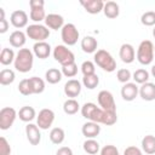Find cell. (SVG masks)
<instances>
[{"label": "cell", "instance_id": "obj_33", "mask_svg": "<svg viewBox=\"0 0 155 155\" xmlns=\"http://www.w3.org/2000/svg\"><path fill=\"white\" fill-rule=\"evenodd\" d=\"M16 79L15 71L12 69H2L0 71V84L2 86H7L11 85Z\"/></svg>", "mask_w": 155, "mask_h": 155}, {"label": "cell", "instance_id": "obj_13", "mask_svg": "<svg viewBox=\"0 0 155 155\" xmlns=\"http://www.w3.org/2000/svg\"><path fill=\"white\" fill-rule=\"evenodd\" d=\"M10 22L15 28L22 29V28L27 27V24H28V15L23 10H16L11 13Z\"/></svg>", "mask_w": 155, "mask_h": 155}, {"label": "cell", "instance_id": "obj_15", "mask_svg": "<svg viewBox=\"0 0 155 155\" xmlns=\"http://www.w3.org/2000/svg\"><path fill=\"white\" fill-rule=\"evenodd\" d=\"M25 136L31 145H38L41 142V132L39 126L35 124H28L25 126Z\"/></svg>", "mask_w": 155, "mask_h": 155}, {"label": "cell", "instance_id": "obj_19", "mask_svg": "<svg viewBox=\"0 0 155 155\" xmlns=\"http://www.w3.org/2000/svg\"><path fill=\"white\" fill-rule=\"evenodd\" d=\"M81 132H82V134L86 137V139L96 138V137L101 133V126H99V124H97V122L87 121V122H85V124L82 125Z\"/></svg>", "mask_w": 155, "mask_h": 155}, {"label": "cell", "instance_id": "obj_40", "mask_svg": "<svg viewBox=\"0 0 155 155\" xmlns=\"http://www.w3.org/2000/svg\"><path fill=\"white\" fill-rule=\"evenodd\" d=\"M18 91L23 96L31 94V91H30V87H29V80L28 79H23V80L19 81V84H18Z\"/></svg>", "mask_w": 155, "mask_h": 155}, {"label": "cell", "instance_id": "obj_29", "mask_svg": "<svg viewBox=\"0 0 155 155\" xmlns=\"http://www.w3.org/2000/svg\"><path fill=\"white\" fill-rule=\"evenodd\" d=\"M62 70L57 69V68H50L48 70H46L45 73V79L48 84L51 85H54V84H58L61 80H62Z\"/></svg>", "mask_w": 155, "mask_h": 155}, {"label": "cell", "instance_id": "obj_21", "mask_svg": "<svg viewBox=\"0 0 155 155\" xmlns=\"http://www.w3.org/2000/svg\"><path fill=\"white\" fill-rule=\"evenodd\" d=\"M139 96L143 101L147 102H151L155 99V84L153 82H145L143 85H140L139 87Z\"/></svg>", "mask_w": 155, "mask_h": 155}, {"label": "cell", "instance_id": "obj_49", "mask_svg": "<svg viewBox=\"0 0 155 155\" xmlns=\"http://www.w3.org/2000/svg\"><path fill=\"white\" fill-rule=\"evenodd\" d=\"M154 52H155V45H154Z\"/></svg>", "mask_w": 155, "mask_h": 155}, {"label": "cell", "instance_id": "obj_10", "mask_svg": "<svg viewBox=\"0 0 155 155\" xmlns=\"http://www.w3.org/2000/svg\"><path fill=\"white\" fill-rule=\"evenodd\" d=\"M17 116H18V113L12 107L2 108L0 110V128L4 130V131L8 130L13 125Z\"/></svg>", "mask_w": 155, "mask_h": 155}, {"label": "cell", "instance_id": "obj_23", "mask_svg": "<svg viewBox=\"0 0 155 155\" xmlns=\"http://www.w3.org/2000/svg\"><path fill=\"white\" fill-rule=\"evenodd\" d=\"M80 46L85 53H96L98 47V41L93 36H85L84 39H81Z\"/></svg>", "mask_w": 155, "mask_h": 155}, {"label": "cell", "instance_id": "obj_27", "mask_svg": "<svg viewBox=\"0 0 155 155\" xmlns=\"http://www.w3.org/2000/svg\"><path fill=\"white\" fill-rule=\"evenodd\" d=\"M36 116V111L33 107H29V105H24L19 109L18 111V117L19 120H22L23 122H30L35 119Z\"/></svg>", "mask_w": 155, "mask_h": 155}, {"label": "cell", "instance_id": "obj_31", "mask_svg": "<svg viewBox=\"0 0 155 155\" xmlns=\"http://www.w3.org/2000/svg\"><path fill=\"white\" fill-rule=\"evenodd\" d=\"M15 58H16V54H15V51L12 48L4 47L1 50V53H0V63L2 65H10L11 63H15Z\"/></svg>", "mask_w": 155, "mask_h": 155}, {"label": "cell", "instance_id": "obj_6", "mask_svg": "<svg viewBox=\"0 0 155 155\" xmlns=\"http://www.w3.org/2000/svg\"><path fill=\"white\" fill-rule=\"evenodd\" d=\"M52 54H53V58H54L62 67L75 62V56H74L73 51L69 50L65 45H57V46L53 48Z\"/></svg>", "mask_w": 155, "mask_h": 155}, {"label": "cell", "instance_id": "obj_8", "mask_svg": "<svg viewBox=\"0 0 155 155\" xmlns=\"http://www.w3.org/2000/svg\"><path fill=\"white\" fill-rule=\"evenodd\" d=\"M97 101H98V105L104 111L116 113V104H115V101H114L111 92H109L107 90H102L97 96Z\"/></svg>", "mask_w": 155, "mask_h": 155}, {"label": "cell", "instance_id": "obj_35", "mask_svg": "<svg viewBox=\"0 0 155 155\" xmlns=\"http://www.w3.org/2000/svg\"><path fill=\"white\" fill-rule=\"evenodd\" d=\"M99 84V78L97 74L86 75L82 78V85L88 90H94Z\"/></svg>", "mask_w": 155, "mask_h": 155}, {"label": "cell", "instance_id": "obj_9", "mask_svg": "<svg viewBox=\"0 0 155 155\" xmlns=\"http://www.w3.org/2000/svg\"><path fill=\"white\" fill-rule=\"evenodd\" d=\"M44 5H45V2L42 0H30L29 1V6H30L29 17L33 22L40 23L41 21H45L47 15L45 13Z\"/></svg>", "mask_w": 155, "mask_h": 155}, {"label": "cell", "instance_id": "obj_11", "mask_svg": "<svg viewBox=\"0 0 155 155\" xmlns=\"http://www.w3.org/2000/svg\"><path fill=\"white\" fill-rule=\"evenodd\" d=\"M54 121V113L52 109L44 108L39 111L36 116V125L40 130H48Z\"/></svg>", "mask_w": 155, "mask_h": 155}, {"label": "cell", "instance_id": "obj_38", "mask_svg": "<svg viewBox=\"0 0 155 155\" xmlns=\"http://www.w3.org/2000/svg\"><path fill=\"white\" fill-rule=\"evenodd\" d=\"M116 79H117V81H120L122 84H127L132 79V74H131V71L128 69L122 68V69H119L116 71Z\"/></svg>", "mask_w": 155, "mask_h": 155}, {"label": "cell", "instance_id": "obj_22", "mask_svg": "<svg viewBox=\"0 0 155 155\" xmlns=\"http://www.w3.org/2000/svg\"><path fill=\"white\" fill-rule=\"evenodd\" d=\"M8 41H10V45L12 47H16V48H22L27 41V34L23 33L22 30H15L10 34V38H8Z\"/></svg>", "mask_w": 155, "mask_h": 155}, {"label": "cell", "instance_id": "obj_45", "mask_svg": "<svg viewBox=\"0 0 155 155\" xmlns=\"http://www.w3.org/2000/svg\"><path fill=\"white\" fill-rule=\"evenodd\" d=\"M7 29H8V22H7V19L6 18L0 19V33L4 34V33L7 31Z\"/></svg>", "mask_w": 155, "mask_h": 155}, {"label": "cell", "instance_id": "obj_46", "mask_svg": "<svg viewBox=\"0 0 155 155\" xmlns=\"http://www.w3.org/2000/svg\"><path fill=\"white\" fill-rule=\"evenodd\" d=\"M5 18V11L2 7H0V19H4Z\"/></svg>", "mask_w": 155, "mask_h": 155}, {"label": "cell", "instance_id": "obj_25", "mask_svg": "<svg viewBox=\"0 0 155 155\" xmlns=\"http://www.w3.org/2000/svg\"><path fill=\"white\" fill-rule=\"evenodd\" d=\"M28 80H29V87H30L31 94H40L45 91V81L41 78L31 76Z\"/></svg>", "mask_w": 155, "mask_h": 155}, {"label": "cell", "instance_id": "obj_14", "mask_svg": "<svg viewBox=\"0 0 155 155\" xmlns=\"http://www.w3.org/2000/svg\"><path fill=\"white\" fill-rule=\"evenodd\" d=\"M81 88H82L81 82H80L79 80H76V79H70V80H68V81L64 84V87H63L65 96L69 97V98H75V97H78V96L81 93Z\"/></svg>", "mask_w": 155, "mask_h": 155}, {"label": "cell", "instance_id": "obj_32", "mask_svg": "<svg viewBox=\"0 0 155 155\" xmlns=\"http://www.w3.org/2000/svg\"><path fill=\"white\" fill-rule=\"evenodd\" d=\"M82 148L85 150L86 154L88 155H96L99 150H101V147H99V143L94 139V138H90V139H86L82 144Z\"/></svg>", "mask_w": 155, "mask_h": 155}, {"label": "cell", "instance_id": "obj_48", "mask_svg": "<svg viewBox=\"0 0 155 155\" xmlns=\"http://www.w3.org/2000/svg\"><path fill=\"white\" fill-rule=\"evenodd\" d=\"M153 36L155 38V27H154V29H153Z\"/></svg>", "mask_w": 155, "mask_h": 155}, {"label": "cell", "instance_id": "obj_37", "mask_svg": "<svg viewBox=\"0 0 155 155\" xmlns=\"http://www.w3.org/2000/svg\"><path fill=\"white\" fill-rule=\"evenodd\" d=\"M62 74L67 78H74L76 74H78V65L76 63H70V64H67V65H63L62 67Z\"/></svg>", "mask_w": 155, "mask_h": 155}, {"label": "cell", "instance_id": "obj_41", "mask_svg": "<svg viewBox=\"0 0 155 155\" xmlns=\"http://www.w3.org/2000/svg\"><path fill=\"white\" fill-rule=\"evenodd\" d=\"M0 155H11V147L5 137L0 138Z\"/></svg>", "mask_w": 155, "mask_h": 155}, {"label": "cell", "instance_id": "obj_30", "mask_svg": "<svg viewBox=\"0 0 155 155\" xmlns=\"http://www.w3.org/2000/svg\"><path fill=\"white\" fill-rule=\"evenodd\" d=\"M48 137H50V140L53 144H57L58 145V144H62L64 142V139H65V132L61 127H53L50 131Z\"/></svg>", "mask_w": 155, "mask_h": 155}, {"label": "cell", "instance_id": "obj_7", "mask_svg": "<svg viewBox=\"0 0 155 155\" xmlns=\"http://www.w3.org/2000/svg\"><path fill=\"white\" fill-rule=\"evenodd\" d=\"M80 36V33L78 30V28L75 27V24L73 23H67L64 24V27L61 29V38L62 41L67 45V46H73L78 42Z\"/></svg>", "mask_w": 155, "mask_h": 155}, {"label": "cell", "instance_id": "obj_1", "mask_svg": "<svg viewBox=\"0 0 155 155\" xmlns=\"http://www.w3.org/2000/svg\"><path fill=\"white\" fill-rule=\"evenodd\" d=\"M81 115L88 121L103 124L107 126H111V125L116 124V121H117L116 113L104 111L101 107H97V104H94L92 102H87L81 107Z\"/></svg>", "mask_w": 155, "mask_h": 155}, {"label": "cell", "instance_id": "obj_28", "mask_svg": "<svg viewBox=\"0 0 155 155\" xmlns=\"http://www.w3.org/2000/svg\"><path fill=\"white\" fill-rule=\"evenodd\" d=\"M79 110H81V107L79 104V102L75 98H68L64 103H63V111L67 115H74L76 114Z\"/></svg>", "mask_w": 155, "mask_h": 155}, {"label": "cell", "instance_id": "obj_34", "mask_svg": "<svg viewBox=\"0 0 155 155\" xmlns=\"http://www.w3.org/2000/svg\"><path fill=\"white\" fill-rule=\"evenodd\" d=\"M149 76H150L149 71L145 70V69H143V68L137 69V70L132 74V79L134 80L136 84H139V85H143V84L148 82V81H149Z\"/></svg>", "mask_w": 155, "mask_h": 155}, {"label": "cell", "instance_id": "obj_20", "mask_svg": "<svg viewBox=\"0 0 155 155\" xmlns=\"http://www.w3.org/2000/svg\"><path fill=\"white\" fill-rule=\"evenodd\" d=\"M33 53L40 59H45L51 54V46L46 41L41 42H35L33 46Z\"/></svg>", "mask_w": 155, "mask_h": 155}, {"label": "cell", "instance_id": "obj_43", "mask_svg": "<svg viewBox=\"0 0 155 155\" xmlns=\"http://www.w3.org/2000/svg\"><path fill=\"white\" fill-rule=\"evenodd\" d=\"M124 155H143V153L136 145H130L124 150Z\"/></svg>", "mask_w": 155, "mask_h": 155}, {"label": "cell", "instance_id": "obj_26", "mask_svg": "<svg viewBox=\"0 0 155 155\" xmlns=\"http://www.w3.org/2000/svg\"><path fill=\"white\" fill-rule=\"evenodd\" d=\"M140 145H142V150L145 154H148V155L155 154V136H153V134L144 136Z\"/></svg>", "mask_w": 155, "mask_h": 155}, {"label": "cell", "instance_id": "obj_18", "mask_svg": "<svg viewBox=\"0 0 155 155\" xmlns=\"http://www.w3.org/2000/svg\"><path fill=\"white\" fill-rule=\"evenodd\" d=\"M45 25L53 30L62 29L64 27V18L58 13H48L45 18Z\"/></svg>", "mask_w": 155, "mask_h": 155}, {"label": "cell", "instance_id": "obj_12", "mask_svg": "<svg viewBox=\"0 0 155 155\" xmlns=\"http://www.w3.org/2000/svg\"><path fill=\"white\" fill-rule=\"evenodd\" d=\"M139 94V87L136 82H127L124 84L121 87V97L126 102H132L136 99V97Z\"/></svg>", "mask_w": 155, "mask_h": 155}, {"label": "cell", "instance_id": "obj_3", "mask_svg": "<svg viewBox=\"0 0 155 155\" xmlns=\"http://www.w3.org/2000/svg\"><path fill=\"white\" fill-rule=\"evenodd\" d=\"M93 59L94 63L107 73H113L116 70V62L107 50H97Z\"/></svg>", "mask_w": 155, "mask_h": 155}, {"label": "cell", "instance_id": "obj_47", "mask_svg": "<svg viewBox=\"0 0 155 155\" xmlns=\"http://www.w3.org/2000/svg\"><path fill=\"white\" fill-rule=\"evenodd\" d=\"M150 73H151V75H153V76L155 78V64H154V65L151 67V70H150Z\"/></svg>", "mask_w": 155, "mask_h": 155}, {"label": "cell", "instance_id": "obj_24", "mask_svg": "<svg viewBox=\"0 0 155 155\" xmlns=\"http://www.w3.org/2000/svg\"><path fill=\"white\" fill-rule=\"evenodd\" d=\"M103 13L105 17L110 18V19H114L119 16L120 13V7H119V4L115 2V1H107L104 2V8H103Z\"/></svg>", "mask_w": 155, "mask_h": 155}, {"label": "cell", "instance_id": "obj_16", "mask_svg": "<svg viewBox=\"0 0 155 155\" xmlns=\"http://www.w3.org/2000/svg\"><path fill=\"white\" fill-rule=\"evenodd\" d=\"M119 57L126 64L132 63L136 59V51L131 44H122L119 50Z\"/></svg>", "mask_w": 155, "mask_h": 155}, {"label": "cell", "instance_id": "obj_44", "mask_svg": "<svg viewBox=\"0 0 155 155\" xmlns=\"http://www.w3.org/2000/svg\"><path fill=\"white\" fill-rule=\"evenodd\" d=\"M56 155H74V154H73V150L69 147H61L56 151Z\"/></svg>", "mask_w": 155, "mask_h": 155}, {"label": "cell", "instance_id": "obj_42", "mask_svg": "<svg viewBox=\"0 0 155 155\" xmlns=\"http://www.w3.org/2000/svg\"><path fill=\"white\" fill-rule=\"evenodd\" d=\"M101 155H120V153L115 145L108 144L101 149Z\"/></svg>", "mask_w": 155, "mask_h": 155}, {"label": "cell", "instance_id": "obj_5", "mask_svg": "<svg viewBox=\"0 0 155 155\" xmlns=\"http://www.w3.org/2000/svg\"><path fill=\"white\" fill-rule=\"evenodd\" d=\"M25 34H27V36H29V39H31L36 42H41V41H45L50 36V29L44 24L34 23V24H30L27 27Z\"/></svg>", "mask_w": 155, "mask_h": 155}, {"label": "cell", "instance_id": "obj_2", "mask_svg": "<svg viewBox=\"0 0 155 155\" xmlns=\"http://www.w3.org/2000/svg\"><path fill=\"white\" fill-rule=\"evenodd\" d=\"M15 68L19 73H28L31 70L34 64V53L29 48H21L16 53Z\"/></svg>", "mask_w": 155, "mask_h": 155}, {"label": "cell", "instance_id": "obj_36", "mask_svg": "<svg viewBox=\"0 0 155 155\" xmlns=\"http://www.w3.org/2000/svg\"><path fill=\"white\" fill-rule=\"evenodd\" d=\"M140 22L145 27H153L155 25V11H147L142 15Z\"/></svg>", "mask_w": 155, "mask_h": 155}, {"label": "cell", "instance_id": "obj_17", "mask_svg": "<svg viewBox=\"0 0 155 155\" xmlns=\"http://www.w3.org/2000/svg\"><path fill=\"white\" fill-rule=\"evenodd\" d=\"M80 5L85 8L87 13L91 15H97L104 8V2L102 0H81Z\"/></svg>", "mask_w": 155, "mask_h": 155}, {"label": "cell", "instance_id": "obj_39", "mask_svg": "<svg viewBox=\"0 0 155 155\" xmlns=\"http://www.w3.org/2000/svg\"><path fill=\"white\" fill-rule=\"evenodd\" d=\"M80 68H81V73L84 74V76L96 74V65H94V63L91 62V61H85V62L81 64Z\"/></svg>", "mask_w": 155, "mask_h": 155}, {"label": "cell", "instance_id": "obj_4", "mask_svg": "<svg viewBox=\"0 0 155 155\" xmlns=\"http://www.w3.org/2000/svg\"><path fill=\"white\" fill-rule=\"evenodd\" d=\"M154 44L150 40H143L137 48L136 57L142 65H149L154 59Z\"/></svg>", "mask_w": 155, "mask_h": 155}]
</instances>
